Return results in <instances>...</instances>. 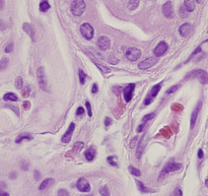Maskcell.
Returning <instances> with one entry per match:
<instances>
[{"label": "cell", "mask_w": 208, "mask_h": 196, "mask_svg": "<svg viewBox=\"0 0 208 196\" xmlns=\"http://www.w3.org/2000/svg\"><path fill=\"white\" fill-rule=\"evenodd\" d=\"M186 78H196L203 84L208 83V73L203 69H197L193 70L186 75Z\"/></svg>", "instance_id": "6da1fadb"}, {"label": "cell", "mask_w": 208, "mask_h": 196, "mask_svg": "<svg viewBox=\"0 0 208 196\" xmlns=\"http://www.w3.org/2000/svg\"><path fill=\"white\" fill-rule=\"evenodd\" d=\"M85 7L86 4L85 0H73L72 4H71V12L73 13V15L80 16L85 12Z\"/></svg>", "instance_id": "7a4b0ae2"}, {"label": "cell", "mask_w": 208, "mask_h": 196, "mask_svg": "<svg viewBox=\"0 0 208 196\" xmlns=\"http://www.w3.org/2000/svg\"><path fill=\"white\" fill-rule=\"evenodd\" d=\"M37 76H38V80H39V84L40 88L43 91H48V83H47L46 79V74H45V68L44 67H39L38 70H37Z\"/></svg>", "instance_id": "3957f363"}, {"label": "cell", "mask_w": 208, "mask_h": 196, "mask_svg": "<svg viewBox=\"0 0 208 196\" xmlns=\"http://www.w3.org/2000/svg\"><path fill=\"white\" fill-rule=\"evenodd\" d=\"M80 33L86 40H91L95 36V29L90 24L85 23L80 27Z\"/></svg>", "instance_id": "277c9868"}, {"label": "cell", "mask_w": 208, "mask_h": 196, "mask_svg": "<svg viewBox=\"0 0 208 196\" xmlns=\"http://www.w3.org/2000/svg\"><path fill=\"white\" fill-rule=\"evenodd\" d=\"M182 164H178L175 162H169L167 165L165 166V168L162 169V173H160V178H162L163 176H165L167 174H169L171 172H175V171H178L182 168Z\"/></svg>", "instance_id": "5b68a950"}, {"label": "cell", "mask_w": 208, "mask_h": 196, "mask_svg": "<svg viewBox=\"0 0 208 196\" xmlns=\"http://www.w3.org/2000/svg\"><path fill=\"white\" fill-rule=\"evenodd\" d=\"M141 56V51L140 49L135 48V47H130L126 51V57H127L128 60L130 61H136L140 58Z\"/></svg>", "instance_id": "8992f818"}, {"label": "cell", "mask_w": 208, "mask_h": 196, "mask_svg": "<svg viewBox=\"0 0 208 196\" xmlns=\"http://www.w3.org/2000/svg\"><path fill=\"white\" fill-rule=\"evenodd\" d=\"M160 88H162V83H157L152 86L149 94H148V96L144 100V105H149V104L151 103L153 99L158 95V93H159V91H160Z\"/></svg>", "instance_id": "52a82bcc"}, {"label": "cell", "mask_w": 208, "mask_h": 196, "mask_svg": "<svg viewBox=\"0 0 208 196\" xmlns=\"http://www.w3.org/2000/svg\"><path fill=\"white\" fill-rule=\"evenodd\" d=\"M162 11L167 18L172 19L174 18L175 16V11H174V7H173V4L171 1H167L162 7Z\"/></svg>", "instance_id": "ba28073f"}, {"label": "cell", "mask_w": 208, "mask_h": 196, "mask_svg": "<svg viewBox=\"0 0 208 196\" xmlns=\"http://www.w3.org/2000/svg\"><path fill=\"white\" fill-rule=\"evenodd\" d=\"M179 33L183 38H189L193 34V27L190 24H183L179 28Z\"/></svg>", "instance_id": "9c48e42d"}, {"label": "cell", "mask_w": 208, "mask_h": 196, "mask_svg": "<svg viewBox=\"0 0 208 196\" xmlns=\"http://www.w3.org/2000/svg\"><path fill=\"white\" fill-rule=\"evenodd\" d=\"M134 90H135V84L134 83H130L124 88V93H123V96H124V99H125V102L126 103H129V102L132 100V97H133V93H134Z\"/></svg>", "instance_id": "30bf717a"}, {"label": "cell", "mask_w": 208, "mask_h": 196, "mask_svg": "<svg viewBox=\"0 0 208 196\" xmlns=\"http://www.w3.org/2000/svg\"><path fill=\"white\" fill-rule=\"evenodd\" d=\"M96 44H98V48H100L101 50H103V51L108 50V49L111 47L110 39H109L108 37H106V36H101L100 38L98 39V42H96Z\"/></svg>", "instance_id": "8fae6325"}, {"label": "cell", "mask_w": 208, "mask_h": 196, "mask_svg": "<svg viewBox=\"0 0 208 196\" xmlns=\"http://www.w3.org/2000/svg\"><path fill=\"white\" fill-rule=\"evenodd\" d=\"M76 187L81 192H88L90 190V185L85 178H79L76 183Z\"/></svg>", "instance_id": "7c38bea8"}, {"label": "cell", "mask_w": 208, "mask_h": 196, "mask_svg": "<svg viewBox=\"0 0 208 196\" xmlns=\"http://www.w3.org/2000/svg\"><path fill=\"white\" fill-rule=\"evenodd\" d=\"M168 49H169L168 44L165 43V42H160V43H158L157 46L154 48V50H153V54H154L155 56H157V57H160L168 51Z\"/></svg>", "instance_id": "4fadbf2b"}, {"label": "cell", "mask_w": 208, "mask_h": 196, "mask_svg": "<svg viewBox=\"0 0 208 196\" xmlns=\"http://www.w3.org/2000/svg\"><path fill=\"white\" fill-rule=\"evenodd\" d=\"M157 62V60L154 58V57H149V58L141 61L140 63L138 64V67H139L140 69H148V68L152 67V66H154Z\"/></svg>", "instance_id": "5bb4252c"}, {"label": "cell", "mask_w": 208, "mask_h": 196, "mask_svg": "<svg viewBox=\"0 0 208 196\" xmlns=\"http://www.w3.org/2000/svg\"><path fill=\"white\" fill-rule=\"evenodd\" d=\"M74 128H75V124L74 123H70L68 127V130L65 132V134L63 135L62 137V142L64 143H69L71 140V137H72V134H73V131H74Z\"/></svg>", "instance_id": "9a60e30c"}, {"label": "cell", "mask_w": 208, "mask_h": 196, "mask_svg": "<svg viewBox=\"0 0 208 196\" xmlns=\"http://www.w3.org/2000/svg\"><path fill=\"white\" fill-rule=\"evenodd\" d=\"M201 107H202V102H199L197 104V106L195 107V109L193 110L192 112V115H191V129L194 127L195 123H196V120H197V117H198V114H199L200 110H201Z\"/></svg>", "instance_id": "2e32d148"}, {"label": "cell", "mask_w": 208, "mask_h": 196, "mask_svg": "<svg viewBox=\"0 0 208 196\" xmlns=\"http://www.w3.org/2000/svg\"><path fill=\"white\" fill-rule=\"evenodd\" d=\"M54 183H55V179H53V178H47V179H45L41 183V185L39 186V189L44 190V189H46L47 187H49V186L53 185Z\"/></svg>", "instance_id": "e0dca14e"}, {"label": "cell", "mask_w": 208, "mask_h": 196, "mask_svg": "<svg viewBox=\"0 0 208 196\" xmlns=\"http://www.w3.org/2000/svg\"><path fill=\"white\" fill-rule=\"evenodd\" d=\"M23 29H24V31L26 32L29 37H31L32 40H35V32H34V29L32 28L31 24H28V23H24L23 24Z\"/></svg>", "instance_id": "ac0fdd59"}, {"label": "cell", "mask_w": 208, "mask_h": 196, "mask_svg": "<svg viewBox=\"0 0 208 196\" xmlns=\"http://www.w3.org/2000/svg\"><path fill=\"white\" fill-rule=\"evenodd\" d=\"M136 184H137V187H138V189L140 190V192H142V193H153V192H154V190H153V189H150V188L145 187L141 181L136 180Z\"/></svg>", "instance_id": "d6986e66"}, {"label": "cell", "mask_w": 208, "mask_h": 196, "mask_svg": "<svg viewBox=\"0 0 208 196\" xmlns=\"http://www.w3.org/2000/svg\"><path fill=\"white\" fill-rule=\"evenodd\" d=\"M144 147H145V144H144V136L141 137V139L139 141V144H138V148H137V153H136V157L138 158H141L142 155V153L144 150Z\"/></svg>", "instance_id": "ffe728a7"}, {"label": "cell", "mask_w": 208, "mask_h": 196, "mask_svg": "<svg viewBox=\"0 0 208 196\" xmlns=\"http://www.w3.org/2000/svg\"><path fill=\"white\" fill-rule=\"evenodd\" d=\"M34 138L33 135L29 134V133H23V134H19L15 139L16 143H21L23 140H32Z\"/></svg>", "instance_id": "44dd1931"}, {"label": "cell", "mask_w": 208, "mask_h": 196, "mask_svg": "<svg viewBox=\"0 0 208 196\" xmlns=\"http://www.w3.org/2000/svg\"><path fill=\"white\" fill-rule=\"evenodd\" d=\"M184 6L188 12H192L195 10V2L194 0H184Z\"/></svg>", "instance_id": "7402d4cb"}, {"label": "cell", "mask_w": 208, "mask_h": 196, "mask_svg": "<svg viewBox=\"0 0 208 196\" xmlns=\"http://www.w3.org/2000/svg\"><path fill=\"white\" fill-rule=\"evenodd\" d=\"M85 158L87 161L91 162V161H93V158H95V157H96V150H93V147L88 148V150L85 153Z\"/></svg>", "instance_id": "603a6c76"}, {"label": "cell", "mask_w": 208, "mask_h": 196, "mask_svg": "<svg viewBox=\"0 0 208 196\" xmlns=\"http://www.w3.org/2000/svg\"><path fill=\"white\" fill-rule=\"evenodd\" d=\"M4 101H11V102H16L17 101V97L16 95H14L13 93H7L4 95L3 97Z\"/></svg>", "instance_id": "cb8c5ba5"}, {"label": "cell", "mask_w": 208, "mask_h": 196, "mask_svg": "<svg viewBox=\"0 0 208 196\" xmlns=\"http://www.w3.org/2000/svg\"><path fill=\"white\" fill-rule=\"evenodd\" d=\"M83 146H85V143H83V142H80V141H77V142H76L75 144L73 145L72 153H79V151H80V150L83 148Z\"/></svg>", "instance_id": "d4e9b609"}, {"label": "cell", "mask_w": 208, "mask_h": 196, "mask_svg": "<svg viewBox=\"0 0 208 196\" xmlns=\"http://www.w3.org/2000/svg\"><path fill=\"white\" fill-rule=\"evenodd\" d=\"M49 8H50V4H49V2L46 1V0H43V1L40 3V10L41 11L46 12L47 10H49Z\"/></svg>", "instance_id": "484cf974"}, {"label": "cell", "mask_w": 208, "mask_h": 196, "mask_svg": "<svg viewBox=\"0 0 208 196\" xmlns=\"http://www.w3.org/2000/svg\"><path fill=\"white\" fill-rule=\"evenodd\" d=\"M93 63H95V65L96 66V67L101 69V72H104V73H110V72H111V69L109 68L108 66H106V65H101V64L98 63V62H93Z\"/></svg>", "instance_id": "4316f807"}, {"label": "cell", "mask_w": 208, "mask_h": 196, "mask_svg": "<svg viewBox=\"0 0 208 196\" xmlns=\"http://www.w3.org/2000/svg\"><path fill=\"white\" fill-rule=\"evenodd\" d=\"M139 5V0H130L129 3H128V8L130 10H134Z\"/></svg>", "instance_id": "83f0119b"}, {"label": "cell", "mask_w": 208, "mask_h": 196, "mask_svg": "<svg viewBox=\"0 0 208 196\" xmlns=\"http://www.w3.org/2000/svg\"><path fill=\"white\" fill-rule=\"evenodd\" d=\"M79 72H78V75H79V81H80L81 84H85V79L87 77V75L85 74V71L82 69H79Z\"/></svg>", "instance_id": "f1b7e54d"}, {"label": "cell", "mask_w": 208, "mask_h": 196, "mask_svg": "<svg viewBox=\"0 0 208 196\" xmlns=\"http://www.w3.org/2000/svg\"><path fill=\"white\" fill-rule=\"evenodd\" d=\"M29 164L28 161H21V162L19 163V169H21V171L26 172V171L29 170Z\"/></svg>", "instance_id": "f546056e"}, {"label": "cell", "mask_w": 208, "mask_h": 196, "mask_svg": "<svg viewBox=\"0 0 208 196\" xmlns=\"http://www.w3.org/2000/svg\"><path fill=\"white\" fill-rule=\"evenodd\" d=\"M129 171L133 176H136V177H139V176L141 175V172H140L139 169H136L135 167H133V166H130Z\"/></svg>", "instance_id": "4dcf8cb0"}, {"label": "cell", "mask_w": 208, "mask_h": 196, "mask_svg": "<svg viewBox=\"0 0 208 196\" xmlns=\"http://www.w3.org/2000/svg\"><path fill=\"white\" fill-rule=\"evenodd\" d=\"M15 88H18V90H21V88H24V80L21 76L16 77V79H15Z\"/></svg>", "instance_id": "1f68e13d"}, {"label": "cell", "mask_w": 208, "mask_h": 196, "mask_svg": "<svg viewBox=\"0 0 208 196\" xmlns=\"http://www.w3.org/2000/svg\"><path fill=\"white\" fill-rule=\"evenodd\" d=\"M7 65H8V58L7 57H3L1 59V62H0V69L4 70L7 67Z\"/></svg>", "instance_id": "d6a6232c"}, {"label": "cell", "mask_w": 208, "mask_h": 196, "mask_svg": "<svg viewBox=\"0 0 208 196\" xmlns=\"http://www.w3.org/2000/svg\"><path fill=\"white\" fill-rule=\"evenodd\" d=\"M100 193L101 196H110V190L107 186H103L100 189Z\"/></svg>", "instance_id": "836d02e7"}, {"label": "cell", "mask_w": 208, "mask_h": 196, "mask_svg": "<svg viewBox=\"0 0 208 196\" xmlns=\"http://www.w3.org/2000/svg\"><path fill=\"white\" fill-rule=\"evenodd\" d=\"M108 163L110 164L111 166H113V167H117L118 166V164H117V162H116V158L115 157H112V155H111V157H108Z\"/></svg>", "instance_id": "e575fe53"}, {"label": "cell", "mask_w": 208, "mask_h": 196, "mask_svg": "<svg viewBox=\"0 0 208 196\" xmlns=\"http://www.w3.org/2000/svg\"><path fill=\"white\" fill-rule=\"evenodd\" d=\"M57 196H70L69 192L65 189H59L57 192Z\"/></svg>", "instance_id": "d590c367"}, {"label": "cell", "mask_w": 208, "mask_h": 196, "mask_svg": "<svg viewBox=\"0 0 208 196\" xmlns=\"http://www.w3.org/2000/svg\"><path fill=\"white\" fill-rule=\"evenodd\" d=\"M154 117V113H150V114H147V115H145L144 117L142 118V121L143 122H148L149 120H151V119Z\"/></svg>", "instance_id": "8d00e7d4"}, {"label": "cell", "mask_w": 208, "mask_h": 196, "mask_svg": "<svg viewBox=\"0 0 208 196\" xmlns=\"http://www.w3.org/2000/svg\"><path fill=\"white\" fill-rule=\"evenodd\" d=\"M179 88H180L179 84H176V85L172 86V88H169V90H167V91H165V93H167V94H173V93H175L176 91L179 90Z\"/></svg>", "instance_id": "74e56055"}, {"label": "cell", "mask_w": 208, "mask_h": 196, "mask_svg": "<svg viewBox=\"0 0 208 196\" xmlns=\"http://www.w3.org/2000/svg\"><path fill=\"white\" fill-rule=\"evenodd\" d=\"M118 62H119V60L114 55H111L110 57H109V63L113 64V65H116Z\"/></svg>", "instance_id": "f35d334b"}, {"label": "cell", "mask_w": 208, "mask_h": 196, "mask_svg": "<svg viewBox=\"0 0 208 196\" xmlns=\"http://www.w3.org/2000/svg\"><path fill=\"white\" fill-rule=\"evenodd\" d=\"M85 107H86V109H87V115L90 116V117H91V116H93V112H91V106H90V102H86Z\"/></svg>", "instance_id": "ab89813d"}, {"label": "cell", "mask_w": 208, "mask_h": 196, "mask_svg": "<svg viewBox=\"0 0 208 196\" xmlns=\"http://www.w3.org/2000/svg\"><path fill=\"white\" fill-rule=\"evenodd\" d=\"M12 50H13V44H12V43L7 44L6 47H5V49H4V51H5L6 53H10Z\"/></svg>", "instance_id": "60d3db41"}, {"label": "cell", "mask_w": 208, "mask_h": 196, "mask_svg": "<svg viewBox=\"0 0 208 196\" xmlns=\"http://www.w3.org/2000/svg\"><path fill=\"white\" fill-rule=\"evenodd\" d=\"M171 196H183V193L182 191H181V189H179V188H176L174 192L172 193V195Z\"/></svg>", "instance_id": "b9f144b4"}, {"label": "cell", "mask_w": 208, "mask_h": 196, "mask_svg": "<svg viewBox=\"0 0 208 196\" xmlns=\"http://www.w3.org/2000/svg\"><path fill=\"white\" fill-rule=\"evenodd\" d=\"M138 141V136H135L134 138H133V139H131V141H130V148H133L135 146V144H136V142H137Z\"/></svg>", "instance_id": "7bdbcfd3"}, {"label": "cell", "mask_w": 208, "mask_h": 196, "mask_svg": "<svg viewBox=\"0 0 208 196\" xmlns=\"http://www.w3.org/2000/svg\"><path fill=\"white\" fill-rule=\"evenodd\" d=\"M83 113H85V109H83L82 107H78L77 110H76V115H77V116L82 115Z\"/></svg>", "instance_id": "ee69618b"}, {"label": "cell", "mask_w": 208, "mask_h": 196, "mask_svg": "<svg viewBox=\"0 0 208 196\" xmlns=\"http://www.w3.org/2000/svg\"><path fill=\"white\" fill-rule=\"evenodd\" d=\"M29 91H31V88H29V86L28 85V86L26 88V91H23V96H24V97H29Z\"/></svg>", "instance_id": "f6af8a7d"}, {"label": "cell", "mask_w": 208, "mask_h": 196, "mask_svg": "<svg viewBox=\"0 0 208 196\" xmlns=\"http://www.w3.org/2000/svg\"><path fill=\"white\" fill-rule=\"evenodd\" d=\"M34 175H35V179L36 180H40L41 179V174H40V172L38 170H35L34 171Z\"/></svg>", "instance_id": "bcb514c9"}, {"label": "cell", "mask_w": 208, "mask_h": 196, "mask_svg": "<svg viewBox=\"0 0 208 196\" xmlns=\"http://www.w3.org/2000/svg\"><path fill=\"white\" fill-rule=\"evenodd\" d=\"M111 124H112V119L107 117V118L105 119V126H106V127H109Z\"/></svg>", "instance_id": "7dc6e473"}, {"label": "cell", "mask_w": 208, "mask_h": 196, "mask_svg": "<svg viewBox=\"0 0 208 196\" xmlns=\"http://www.w3.org/2000/svg\"><path fill=\"white\" fill-rule=\"evenodd\" d=\"M145 124H146V123L143 122L142 124H140V125L138 126V128H137V132H141V131L143 130V127H144V126H145Z\"/></svg>", "instance_id": "c3c4849f"}, {"label": "cell", "mask_w": 208, "mask_h": 196, "mask_svg": "<svg viewBox=\"0 0 208 196\" xmlns=\"http://www.w3.org/2000/svg\"><path fill=\"white\" fill-rule=\"evenodd\" d=\"M96 91H98V85H96V83L93 84V88H91V93L93 94H96Z\"/></svg>", "instance_id": "681fc988"}, {"label": "cell", "mask_w": 208, "mask_h": 196, "mask_svg": "<svg viewBox=\"0 0 208 196\" xmlns=\"http://www.w3.org/2000/svg\"><path fill=\"white\" fill-rule=\"evenodd\" d=\"M29 106H31L29 102H24V110H28V109L29 108Z\"/></svg>", "instance_id": "f907efd6"}, {"label": "cell", "mask_w": 208, "mask_h": 196, "mask_svg": "<svg viewBox=\"0 0 208 196\" xmlns=\"http://www.w3.org/2000/svg\"><path fill=\"white\" fill-rule=\"evenodd\" d=\"M203 155H203V150H198V158H202Z\"/></svg>", "instance_id": "816d5d0a"}, {"label": "cell", "mask_w": 208, "mask_h": 196, "mask_svg": "<svg viewBox=\"0 0 208 196\" xmlns=\"http://www.w3.org/2000/svg\"><path fill=\"white\" fill-rule=\"evenodd\" d=\"M15 177H16V173L12 172V173L10 174V179H14Z\"/></svg>", "instance_id": "f5cc1de1"}, {"label": "cell", "mask_w": 208, "mask_h": 196, "mask_svg": "<svg viewBox=\"0 0 208 196\" xmlns=\"http://www.w3.org/2000/svg\"><path fill=\"white\" fill-rule=\"evenodd\" d=\"M0 196H9V194L7 192H4V191H1V194Z\"/></svg>", "instance_id": "db71d44e"}, {"label": "cell", "mask_w": 208, "mask_h": 196, "mask_svg": "<svg viewBox=\"0 0 208 196\" xmlns=\"http://www.w3.org/2000/svg\"><path fill=\"white\" fill-rule=\"evenodd\" d=\"M3 5H4V0H1V9L3 8Z\"/></svg>", "instance_id": "11a10c76"}, {"label": "cell", "mask_w": 208, "mask_h": 196, "mask_svg": "<svg viewBox=\"0 0 208 196\" xmlns=\"http://www.w3.org/2000/svg\"><path fill=\"white\" fill-rule=\"evenodd\" d=\"M194 1L198 2V3H200V2H202V0H194Z\"/></svg>", "instance_id": "9f6ffc18"}, {"label": "cell", "mask_w": 208, "mask_h": 196, "mask_svg": "<svg viewBox=\"0 0 208 196\" xmlns=\"http://www.w3.org/2000/svg\"><path fill=\"white\" fill-rule=\"evenodd\" d=\"M205 184H206V186L208 187V180H206V181H205Z\"/></svg>", "instance_id": "6f0895ef"}]
</instances>
